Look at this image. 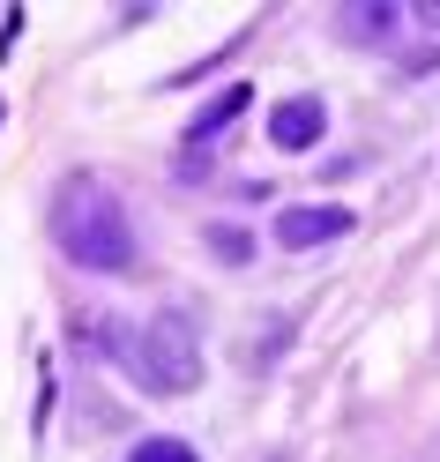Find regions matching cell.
<instances>
[{"label": "cell", "instance_id": "cell-5", "mask_svg": "<svg viewBox=\"0 0 440 462\" xmlns=\"http://www.w3.org/2000/svg\"><path fill=\"white\" fill-rule=\"evenodd\" d=\"M321 134H329V105H321V97H284L269 112V142H276V150H314Z\"/></svg>", "mask_w": 440, "mask_h": 462}, {"label": "cell", "instance_id": "cell-3", "mask_svg": "<svg viewBox=\"0 0 440 462\" xmlns=\"http://www.w3.org/2000/svg\"><path fill=\"white\" fill-rule=\"evenodd\" d=\"M351 231V209L343 201H299V209H276V246L284 254H314Z\"/></svg>", "mask_w": 440, "mask_h": 462}, {"label": "cell", "instance_id": "cell-7", "mask_svg": "<svg viewBox=\"0 0 440 462\" xmlns=\"http://www.w3.org/2000/svg\"><path fill=\"white\" fill-rule=\"evenodd\" d=\"M127 462H194V448H187V440H172V432H157V440H135Z\"/></svg>", "mask_w": 440, "mask_h": 462}, {"label": "cell", "instance_id": "cell-1", "mask_svg": "<svg viewBox=\"0 0 440 462\" xmlns=\"http://www.w3.org/2000/svg\"><path fill=\"white\" fill-rule=\"evenodd\" d=\"M52 246L68 254L75 269L90 276H127L135 269V217L127 201L112 194V180H98V171H68L61 187H52Z\"/></svg>", "mask_w": 440, "mask_h": 462}, {"label": "cell", "instance_id": "cell-11", "mask_svg": "<svg viewBox=\"0 0 440 462\" xmlns=\"http://www.w3.org/2000/svg\"><path fill=\"white\" fill-rule=\"evenodd\" d=\"M254 462H284V455H254Z\"/></svg>", "mask_w": 440, "mask_h": 462}, {"label": "cell", "instance_id": "cell-9", "mask_svg": "<svg viewBox=\"0 0 440 462\" xmlns=\"http://www.w3.org/2000/svg\"><path fill=\"white\" fill-rule=\"evenodd\" d=\"M418 23H426V31H440V0H418Z\"/></svg>", "mask_w": 440, "mask_h": 462}, {"label": "cell", "instance_id": "cell-4", "mask_svg": "<svg viewBox=\"0 0 440 462\" xmlns=\"http://www.w3.org/2000/svg\"><path fill=\"white\" fill-rule=\"evenodd\" d=\"M396 31H403L396 0H343V8H336V38L343 45H389Z\"/></svg>", "mask_w": 440, "mask_h": 462}, {"label": "cell", "instance_id": "cell-8", "mask_svg": "<svg viewBox=\"0 0 440 462\" xmlns=\"http://www.w3.org/2000/svg\"><path fill=\"white\" fill-rule=\"evenodd\" d=\"M210 254L239 269V262H247V231H231V224H224V231H210Z\"/></svg>", "mask_w": 440, "mask_h": 462}, {"label": "cell", "instance_id": "cell-2", "mask_svg": "<svg viewBox=\"0 0 440 462\" xmlns=\"http://www.w3.org/2000/svg\"><path fill=\"white\" fill-rule=\"evenodd\" d=\"M112 351H120V365L135 373V388H150V395H194L201 388V328L180 306L150 313V321H142L135 336H120Z\"/></svg>", "mask_w": 440, "mask_h": 462}, {"label": "cell", "instance_id": "cell-6", "mask_svg": "<svg viewBox=\"0 0 440 462\" xmlns=\"http://www.w3.org/2000/svg\"><path fill=\"white\" fill-rule=\"evenodd\" d=\"M231 112H247V82H231V90H224V97H217V105L187 127V142H194V150H201V142H217V134L231 127Z\"/></svg>", "mask_w": 440, "mask_h": 462}, {"label": "cell", "instance_id": "cell-10", "mask_svg": "<svg viewBox=\"0 0 440 462\" xmlns=\"http://www.w3.org/2000/svg\"><path fill=\"white\" fill-rule=\"evenodd\" d=\"M410 462H440V432H433V440H426L418 455H410Z\"/></svg>", "mask_w": 440, "mask_h": 462}]
</instances>
